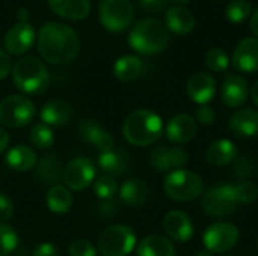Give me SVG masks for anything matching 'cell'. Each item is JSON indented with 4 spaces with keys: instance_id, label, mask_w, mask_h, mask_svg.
Wrapping results in <instances>:
<instances>
[{
    "instance_id": "obj_1",
    "label": "cell",
    "mask_w": 258,
    "mask_h": 256,
    "mask_svg": "<svg viewBox=\"0 0 258 256\" xmlns=\"http://www.w3.org/2000/svg\"><path fill=\"white\" fill-rule=\"evenodd\" d=\"M79 38L76 32L59 21L44 24L38 35L41 56L53 65L70 63L79 53Z\"/></svg>"
},
{
    "instance_id": "obj_38",
    "label": "cell",
    "mask_w": 258,
    "mask_h": 256,
    "mask_svg": "<svg viewBox=\"0 0 258 256\" xmlns=\"http://www.w3.org/2000/svg\"><path fill=\"white\" fill-rule=\"evenodd\" d=\"M70 255L71 256H95V247L88 240H74L70 244Z\"/></svg>"
},
{
    "instance_id": "obj_18",
    "label": "cell",
    "mask_w": 258,
    "mask_h": 256,
    "mask_svg": "<svg viewBox=\"0 0 258 256\" xmlns=\"http://www.w3.org/2000/svg\"><path fill=\"white\" fill-rule=\"evenodd\" d=\"M248 94H249L248 81L242 75L231 74L225 77L221 89V97L225 106L228 107L242 106L248 100Z\"/></svg>"
},
{
    "instance_id": "obj_32",
    "label": "cell",
    "mask_w": 258,
    "mask_h": 256,
    "mask_svg": "<svg viewBox=\"0 0 258 256\" xmlns=\"http://www.w3.org/2000/svg\"><path fill=\"white\" fill-rule=\"evenodd\" d=\"M30 142L38 149H48L53 146L54 134L53 130L45 124H35L30 130Z\"/></svg>"
},
{
    "instance_id": "obj_42",
    "label": "cell",
    "mask_w": 258,
    "mask_h": 256,
    "mask_svg": "<svg viewBox=\"0 0 258 256\" xmlns=\"http://www.w3.org/2000/svg\"><path fill=\"white\" fill-rule=\"evenodd\" d=\"M142 8L147 11H153V12H159L163 8H166L168 0H139Z\"/></svg>"
},
{
    "instance_id": "obj_36",
    "label": "cell",
    "mask_w": 258,
    "mask_h": 256,
    "mask_svg": "<svg viewBox=\"0 0 258 256\" xmlns=\"http://www.w3.org/2000/svg\"><path fill=\"white\" fill-rule=\"evenodd\" d=\"M94 190H95V195H97L100 199L109 201V199H112V198L116 195L118 186H116V181L113 180V177L103 175V177H100V178L95 180V183H94Z\"/></svg>"
},
{
    "instance_id": "obj_14",
    "label": "cell",
    "mask_w": 258,
    "mask_h": 256,
    "mask_svg": "<svg viewBox=\"0 0 258 256\" xmlns=\"http://www.w3.org/2000/svg\"><path fill=\"white\" fill-rule=\"evenodd\" d=\"M35 42V29L26 21L9 29L5 36V47L12 54H24Z\"/></svg>"
},
{
    "instance_id": "obj_30",
    "label": "cell",
    "mask_w": 258,
    "mask_h": 256,
    "mask_svg": "<svg viewBox=\"0 0 258 256\" xmlns=\"http://www.w3.org/2000/svg\"><path fill=\"white\" fill-rule=\"evenodd\" d=\"M47 207L48 210H51L56 214H63L68 213L73 207V196L70 193V190L60 184L53 186L45 198Z\"/></svg>"
},
{
    "instance_id": "obj_6",
    "label": "cell",
    "mask_w": 258,
    "mask_h": 256,
    "mask_svg": "<svg viewBox=\"0 0 258 256\" xmlns=\"http://www.w3.org/2000/svg\"><path fill=\"white\" fill-rule=\"evenodd\" d=\"M136 246V235L125 225L106 228L98 237V250L103 256H127Z\"/></svg>"
},
{
    "instance_id": "obj_44",
    "label": "cell",
    "mask_w": 258,
    "mask_h": 256,
    "mask_svg": "<svg viewBox=\"0 0 258 256\" xmlns=\"http://www.w3.org/2000/svg\"><path fill=\"white\" fill-rule=\"evenodd\" d=\"M249 29L251 32L258 38V8L254 11V14L251 15V20H249Z\"/></svg>"
},
{
    "instance_id": "obj_41",
    "label": "cell",
    "mask_w": 258,
    "mask_h": 256,
    "mask_svg": "<svg viewBox=\"0 0 258 256\" xmlns=\"http://www.w3.org/2000/svg\"><path fill=\"white\" fill-rule=\"evenodd\" d=\"M11 69H12L11 57L8 56V53H5L3 50H0V80L6 78L9 75Z\"/></svg>"
},
{
    "instance_id": "obj_34",
    "label": "cell",
    "mask_w": 258,
    "mask_h": 256,
    "mask_svg": "<svg viewBox=\"0 0 258 256\" xmlns=\"http://www.w3.org/2000/svg\"><path fill=\"white\" fill-rule=\"evenodd\" d=\"M206 65L207 68H210L212 71H216V72H224L228 69L230 66V59H228V54L222 50V48H210L207 53H206Z\"/></svg>"
},
{
    "instance_id": "obj_10",
    "label": "cell",
    "mask_w": 258,
    "mask_h": 256,
    "mask_svg": "<svg viewBox=\"0 0 258 256\" xmlns=\"http://www.w3.org/2000/svg\"><path fill=\"white\" fill-rule=\"evenodd\" d=\"M203 241L210 253H224L237 244L239 229L230 222H218L206 229Z\"/></svg>"
},
{
    "instance_id": "obj_9",
    "label": "cell",
    "mask_w": 258,
    "mask_h": 256,
    "mask_svg": "<svg viewBox=\"0 0 258 256\" xmlns=\"http://www.w3.org/2000/svg\"><path fill=\"white\" fill-rule=\"evenodd\" d=\"M100 21L110 32L125 30L135 17V9L130 0H101Z\"/></svg>"
},
{
    "instance_id": "obj_3",
    "label": "cell",
    "mask_w": 258,
    "mask_h": 256,
    "mask_svg": "<svg viewBox=\"0 0 258 256\" xmlns=\"http://www.w3.org/2000/svg\"><path fill=\"white\" fill-rule=\"evenodd\" d=\"M171 36L168 27L156 18H144L138 21L130 35L128 44L141 54H156L169 45Z\"/></svg>"
},
{
    "instance_id": "obj_48",
    "label": "cell",
    "mask_w": 258,
    "mask_h": 256,
    "mask_svg": "<svg viewBox=\"0 0 258 256\" xmlns=\"http://www.w3.org/2000/svg\"><path fill=\"white\" fill-rule=\"evenodd\" d=\"M197 256H212V253H210L209 250H206V252H198Z\"/></svg>"
},
{
    "instance_id": "obj_4",
    "label": "cell",
    "mask_w": 258,
    "mask_h": 256,
    "mask_svg": "<svg viewBox=\"0 0 258 256\" xmlns=\"http://www.w3.org/2000/svg\"><path fill=\"white\" fill-rule=\"evenodd\" d=\"M14 84L24 94H42L50 83V75L45 65L33 56H24L12 68Z\"/></svg>"
},
{
    "instance_id": "obj_43",
    "label": "cell",
    "mask_w": 258,
    "mask_h": 256,
    "mask_svg": "<svg viewBox=\"0 0 258 256\" xmlns=\"http://www.w3.org/2000/svg\"><path fill=\"white\" fill-rule=\"evenodd\" d=\"M33 256H57V249L51 243H42L35 249Z\"/></svg>"
},
{
    "instance_id": "obj_39",
    "label": "cell",
    "mask_w": 258,
    "mask_h": 256,
    "mask_svg": "<svg viewBox=\"0 0 258 256\" xmlns=\"http://www.w3.org/2000/svg\"><path fill=\"white\" fill-rule=\"evenodd\" d=\"M216 119V112L213 107L204 104V106H200L198 110H197V122L203 124V125H212Z\"/></svg>"
},
{
    "instance_id": "obj_2",
    "label": "cell",
    "mask_w": 258,
    "mask_h": 256,
    "mask_svg": "<svg viewBox=\"0 0 258 256\" xmlns=\"http://www.w3.org/2000/svg\"><path fill=\"white\" fill-rule=\"evenodd\" d=\"M122 133L128 143L135 146H148L162 137L163 122L153 110L138 109L125 118Z\"/></svg>"
},
{
    "instance_id": "obj_26",
    "label": "cell",
    "mask_w": 258,
    "mask_h": 256,
    "mask_svg": "<svg viewBox=\"0 0 258 256\" xmlns=\"http://www.w3.org/2000/svg\"><path fill=\"white\" fill-rule=\"evenodd\" d=\"M50 9L68 20H82L91 11L89 0H47Z\"/></svg>"
},
{
    "instance_id": "obj_12",
    "label": "cell",
    "mask_w": 258,
    "mask_h": 256,
    "mask_svg": "<svg viewBox=\"0 0 258 256\" xmlns=\"http://www.w3.org/2000/svg\"><path fill=\"white\" fill-rule=\"evenodd\" d=\"M189 161V152L180 146H157L150 154V164L157 172H172L177 169H183V166Z\"/></svg>"
},
{
    "instance_id": "obj_15",
    "label": "cell",
    "mask_w": 258,
    "mask_h": 256,
    "mask_svg": "<svg viewBox=\"0 0 258 256\" xmlns=\"http://www.w3.org/2000/svg\"><path fill=\"white\" fill-rule=\"evenodd\" d=\"M187 95L200 106L207 104L216 94V81L207 72H195L189 77L186 84Z\"/></svg>"
},
{
    "instance_id": "obj_25",
    "label": "cell",
    "mask_w": 258,
    "mask_h": 256,
    "mask_svg": "<svg viewBox=\"0 0 258 256\" xmlns=\"http://www.w3.org/2000/svg\"><path fill=\"white\" fill-rule=\"evenodd\" d=\"M5 161H6L8 167L15 172H26L36 166L38 157L32 148H29L26 145H17L8 151Z\"/></svg>"
},
{
    "instance_id": "obj_24",
    "label": "cell",
    "mask_w": 258,
    "mask_h": 256,
    "mask_svg": "<svg viewBox=\"0 0 258 256\" xmlns=\"http://www.w3.org/2000/svg\"><path fill=\"white\" fill-rule=\"evenodd\" d=\"M119 198L130 207H141L151 198V189L142 180H128L121 186Z\"/></svg>"
},
{
    "instance_id": "obj_20",
    "label": "cell",
    "mask_w": 258,
    "mask_h": 256,
    "mask_svg": "<svg viewBox=\"0 0 258 256\" xmlns=\"http://www.w3.org/2000/svg\"><path fill=\"white\" fill-rule=\"evenodd\" d=\"M165 23L168 30L175 35H189L195 27V15L184 6H172L165 14Z\"/></svg>"
},
{
    "instance_id": "obj_16",
    "label": "cell",
    "mask_w": 258,
    "mask_h": 256,
    "mask_svg": "<svg viewBox=\"0 0 258 256\" xmlns=\"http://www.w3.org/2000/svg\"><path fill=\"white\" fill-rule=\"evenodd\" d=\"M77 131H79V136H80L82 140L91 143L92 146H95L101 152L112 151L113 146H115V142H113V137L110 136V133L106 131L101 125H98L92 119L82 121L79 124Z\"/></svg>"
},
{
    "instance_id": "obj_8",
    "label": "cell",
    "mask_w": 258,
    "mask_h": 256,
    "mask_svg": "<svg viewBox=\"0 0 258 256\" xmlns=\"http://www.w3.org/2000/svg\"><path fill=\"white\" fill-rule=\"evenodd\" d=\"M35 118L33 103L21 95H9L0 101V122L11 128H20Z\"/></svg>"
},
{
    "instance_id": "obj_35",
    "label": "cell",
    "mask_w": 258,
    "mask_h": 256,
    "mask_svg": "<svg viewBox=\"0 0 258 256\" xmlns=\"http://www.w3.org/2000/svg\"><path fill=\"white\" fill-rule=\"evenodd\" d=\"M18 244V235L9 225L0 223V256H8L15 250Z\"/></svg>"
},
{
    "instance_id": "obj_17",
    "label": "cell",
    "mask_w": 258,
    "mask_h": 256,
    "mask_svg": "<svg viewBox=\"0 0 258 256\" xmlns=\"http://www.w3.org/2000/svg\"><path fill=\"white\" fill-rule=\"evenodd\" d=\"M163 228L169 238L178 243H186L194 237V223L183 211H169L163 219Z\"/></svg>"
},
{
    "instance_id": "obj_27",
    "label": "cell",
    "mask_w": 258,
    "mask_h": 256,
    "mask_svg": "<svg viewBox=\"0 0 258 256\" xmlns=\"http://www.w3.org/2000/svg\"><path fill=\"white\" fill-rule=\"evenodd\" d=\"M36 164H38V167H36V172H35V178L41 184H53V186H56V183H59V180L63 177L62 161L56 155H45Z\"/></svg>"
},
{
    "instance_id": "obj_47",
    "label": "cell",
    "mask_w": 258,
    "mask_h": 256,
    "mask_svg": "<svg viewBox=\"0 0 258 256\" xmlns=\"http://www.w3.org/2000/svg\"><path fill=\"white\" fill-rule=\"evenodd\" d=\"M174 3H177V6H183V5H187L190 0H172Z\"/></svg>"
},
{
    "instance_id": "obj_33",
    "label": "cell",
    "mask_w": 258,
    "mask_h": 256,
    "mask_svg": "<svg viewBox=\"0 0 258 256\" xmlns=\"http://www.w3.org/2000/svg\"><path fill=\"white\" fill-rule=\"evenodd\" d=\"M251 15V3L248 0H233L225 8V17L231 23H243Z\"/></svg>"
},
{
    "instance_id": "obj_37",
    "label": "cell",
    "mask_w": 258,
    "mask_h": 256,
    "mask_svg": "<svg viewBox=\"0 0 258 256\" xmlns=\"http://www.w3.org/2000/svg\"><path fill=\"white\" fill-rule=\"evenodd\" d=\"M234 192L239 204H251L258 198V187L251 181H243L234 186Z\"/></svg>"
},
{
    "instance_id": "obj_13",
    "label": "cell",
    "mask_w": 258,
    "mask_h": 256,
    "mask_svg": "<svg viewBox=\"0 0 258 256\" xmlns=\"http://www.w3.org/2000/svg\"><path fill=\"white\" fill-rule=\"evenodd\" d=\"M233 66L246 74H254L258 71V39L245 38L242 39L233 51L231 59Z\"/></svg>"
},
{
    "instance_id": "obj_5",
    "label": "cell",
    "mask_w": 258,
    "mask_h": 256,
    "mask_svg": "<svg viewBox=\"0 0 258 256\" xmlns=\"http://www.w3.org/2000/svg\"><path fill=\"white\" fill-rule=\"evenodd\" d=\"M203 180L192 170L177 169L168 174L163 183L166 195L177 202H189L203 195Z\"/></svg>"
},
{
    "instance_id": "obj_29",
    "label": "cell",
    "mask_w": 258,
    "mask_h": 256,
    "mask_svg": "<svg viewBox=\"0 0 258 256\" xmlns=\"http://www.w3.org/2000/svg\"><path fill=\"white\" fill-rule=\"evenodd\" d=\"M175 249L163 235H148L138 246V256H174Z\"/></svg>"
},
{
    "instance_id": "obj_7",
    "label": "cell",
    "mask_w": 258,
    "mask_h": 256,
    "mask_svg": "<svg viewBox=\"0 0 258 256\" xmlns=\"http://www.w3.org/2000/svg\"><path fill=\"white\" fill-rule=\"evenodd\" d=\"M237 199L233 184H219L209 189L201 201L204 213L210 217H227L237 210Z\"/></svg>"
},
{
    "instance_id": "obj_23",
    "label": "cell",
    "mask_w": 258,
    "mask_h": 256,
    "mask_svg": "<svg viewBox=\"0 0 258 256\" xmlns=\"http://www.w3.org/2000/svg\"><path fill=\"white\" fill-rule=\"evenodd\" d=\"M73 118V109L62 100H51L41 109V119L48 127L67 125Z\"/></svg>"
},
{
    "instance_id": "obj_31",
    "label": "cell",
    "mask_w": 258,
    "mask_h": 256,
    "mask_svg": "<svg viewBox=\"0 0 258 256\" xmlns=\"http://www.w3.org/2000/svg\"><path fill=\"white\" fill-rule=\"evenodd\" d=\"M142 71V60L138 56L127 54L116 60L113 66V74L121 81H132L135 80Z\"/></svg>"
},
{
    "instance_id": "obj_45",
    "label": "cell",
    "mask_w": 258,
    "mask_h": 256,
    "mask_svg": "<svg viewBox=\"0 0 258 256\" xmlns=\"http://www.w3.org/2000/svg\"><path fill=\"white\" fill-rule=\"evenodd\" d=\"M8 143H9V136H8V133H6L3 128H0V152H3V151L6 149Z\"/></svg>"
},
{
    "instance_id": "obj_21",
    "label": "cell",
    "mask_w": 258,
    "mask_h": 256,
    "mask_svg": "<svg viewBox=\"0 0 258 256\" xmlns=\"http://www.w3.org/2000/svg\"><path fill=\"white\" fill-rule=\"evenodd\" d=\"M98 166L109 177H121L132 169V158L124 151L112 149L100 154Z\"/></svg>"
},
{
    "instance_id": "obj_40",
    "label": "cell",
    "mask_w": 258,
    "mask_h": 256,
    "mask_svg": "<svg viewBox=\"0 0 258 256\" xmlns=\"http://www.w3.org/2000/svg\"><path fill=\"white\" fill-rule=\"evenodd\" d=\"M14 214V202L12 199L0 192V220L6 222L12 217Z\"/></svg>"
},
{
    "instance_id": "obj_28",
    "label": "cell",
    "mask_w": 258,
    "mask_h": 256,
    "mask_svg": "<svg viewBox=\"0 0 258 256\" xmlns=\"http://www.w3.org/2000/svg\"><path fill=\"white\" fill-rule=\"evenodd\" d=\"M237 151L231 140L221 139L212 143L206 152V160L212 166H225L236 160Z\"/></svg>"
},
{
    "instance_id": "obj_11",
    "label": "cell",
    "mask_w": 258,
    "mask_h": 256,
    "mask_svg": "<svg viewBox=\"0 0 258 256\" xmlns=\"http://www.w3.org/2000/svg\"><path fill=\"white\" fill-rule=\"evenodd\" d=\"M63 183L74 192H82L95 178V166L89 158L79 157L71 160L63 169Z\"/></svg>"
},
{
    "instance_id": "obj_46",
    "label": "cell",
    "mask_w": 258,
    "mask_h": 256,
    "mask_svg": "<svg viewBox=\"0 0 258 256\" xmlns=\"http://www.w3.org/2000/svg\"><path fill=\"white\" fill-rule=\"evenodd\" d=\"M251 97H252V101H254V104L258 107V80L254 83V86H252V91H251Z\"/></svg>"
},
{
    "instance_id": "obj_22",
    "label": "cell",
    "mask_w": 258,
    "mask_h": 256,
    "mask_svg": "<svg viewBox=\"0 0 258 256\" xmlns=\"http://www.w3.org/2000/svg\"><path fill=\"white\" fill-rule=\"evenodd\" d=\"M230 130L240 137H254L258 134V112L254 109H240L230 118Z\"/></svg>"
},
{
    "instance_id": "obj_19",
    "label": "cell",
    "mask_w": 258,
    "mask_h": 256,
    "mask_svg": "<svg viewBox=\"0 0 258 256\" xmlns=\"http://www.w3.org/2000/svg\"><path fill=\"white\" fill-rule=\"evenodd\" d=\"M198 124L189 115H177L166 125V137L174 143H186L197 134Z\"/></svg>"
}]
</instances>
